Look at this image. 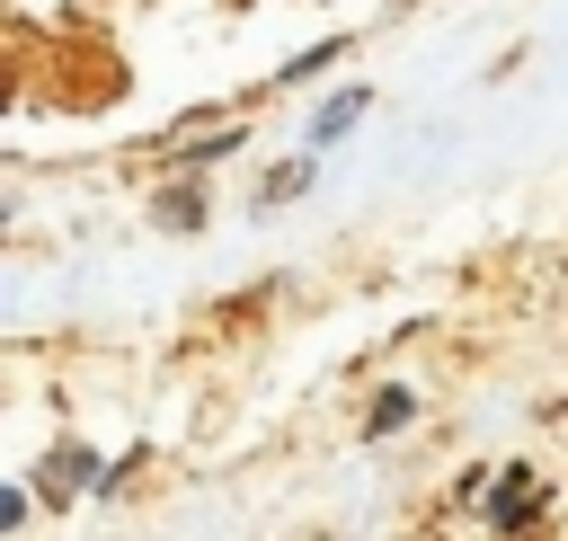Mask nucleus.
Listing matches in <instances>:
<instances>
[{
	"mask_svg": "<svg viewBox=\"0 0 568 541\" xmlns=\"http://www.w3.org/2000/svg\"><path fill=\"white\" fill-rule=\"evenodd\" d=\"M364 106H373V89H337V98H328V106H320V115H311V133H320V142H328V133H346V124H355V115H364Z\"/></svg>",
	"mask_w": 568,
	"mask_h": 541,
	"instance_id": "1",
	"label": "nucleus"
},
{
	"mask_svg": "<svg viewBox=\"0 0 568 541\" xmlns=\"http://www.w3.org/2000/svg\"><path fill=\"white\" fill-rule=\"evenodd\" d=\"M408 408H417L408 390H382V399H373V435H390V426H408Z\"/></svg>",
	"mask_w": 568,
	"mask_h": 541,
	"instance_id": "2",
	"label": "nucleus"
},
{
	"mask_svg": "<svg viewBox=\"0 0 568 541\" xmlns=\"http://www.w3.org/2000/svg\"><path fill=\"white\" fill-rule=\"evenodd\" d=\"M89 470H98V461H89V452H62V461H53V488H80V479H89Z\"/></svg>",
	"mask_w": 568,
	"mask_h": 541,
	"instance_id": "3",
	"label": "nucleus"
}]
</instances>
